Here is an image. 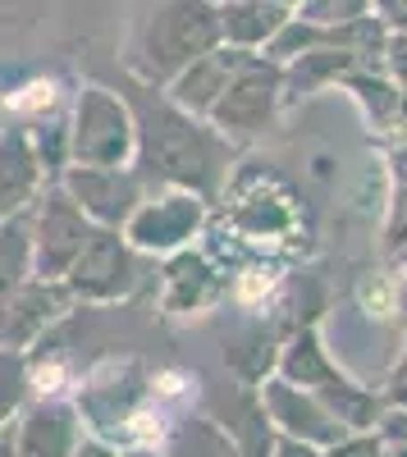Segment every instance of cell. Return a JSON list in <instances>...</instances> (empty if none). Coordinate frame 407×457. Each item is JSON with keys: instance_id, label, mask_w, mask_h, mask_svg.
<instances>
[{"instance_id": "1", "label": "cell", "mask_w": 407, "mask_h": 457, "mask_svg": "<svg viewBox=\"0 0 407 457\" xmlns=\"http://www.w3.org/2000/svg\"><path fill=\"white\" fill-rule=\"evenodd\" d=\"M266 407L284 426V435L307 439L316 448H329V444H339L348 435V426L320 403V394H311L303 385H288V379H275V385L266 389Z\"/></svg>"}, {"instance_id": "2", "label": "cell", "mask_w": 407, "mask_h": 457, "mask_svg": "<svg viewBox=\"0 0 407 457\" xmlns=\"http://www.w3.org/2000/svg\"><path fill=\"white\" fill-rule=\"evenodd\" d=\"M284 379H288V385H303V389H325V385H335V379H339V370H335V361H329V353L320 348V338L303 334L284 353Z\"/></svg>"}, {"instance_id": "3", "label": "cell", "mask_w": 407, "mask_h": 457, "mask_svg": "<svg viewBox=\"0 0 407 457\" xmlns=\"http://www.w3.org/2000/svg\"><path fill=\"white\" fill-rule=\"evenodd\" d=\"M270 83H243L225 105H220V120L225 124H234V129H243V133H252L256 124H266V114H270Z\"/></svg>"}, {"instance_id": "4", "label": "cell", "mask_w": 407, "mask_h": 457, "mask_svg": "<svg viewBox=\"0 0 407 457\" xmlns=\"http://www.w3.org/2000/svg\"><path fill=\"white\" fill-rule=\"evenodd\" d=\"M380 435H371V430H348L339 444H329L325 448V457H380Z\"/></svg>"}, {"instance_id": "5", "label": "cell", "mask_w": 407, "mask_h": 457, "mask_svg": "<svg viewBox=\"0 0 407 457\" xmlns=\"http://www.w3.org/2000/svg\"><path fill=\"white\" fill-rule=\"evenodd\" d=\"M376 435H380L385 444H407V407H389V411H380Z\"/></svg>"}, {"instance_id": "6", "label": "cell", "mask_w": 407, "mask_h": 457, "mask_svg": "<svg viewBox=\"0 0 407 457\" xmlns=\"http://www.w3.org/2000/svg\"><path fill=\"white\" fill-rule=\"evenodd\" d=\"M279 457H325L316 444H307V439H293V435H284L279 439Z\"/></svg>"}, {"instance_id": "7", "label": "cell", "mask_w": 407, "mask_h": 457, "mask_svg": "<svg viewBox=\"0 0 407 457\" xmlns=\"http://www.w3.org/2000/svg\"><path fill=\"white\" fill-rule=\"evenodd\" d=\"M389 69H394L398 83H407V37H398V42L389 46Z\"/></svg>"}, {"instance_id": "8", "label": "cell", "mask_w": 407, "mask_h": 457, "mask_svg": "<svg viewBox=\"0 0 407 457\" xmlns=\"http://www.w3.org/2000/svg\"><path fill=\"white\" fill-rule=\"evenodd\" d=\"M385 403H394V407H407V375H389Z\"/></svg>"}, {"instance_id": "9", "label": "cell", "mask_w": 407, "mask_h": 457, "mask_svg": "<svg viewBox=\"0 0 407 457\" xmlns=\"http://www.w3.org/2000/svg\"><path fill=\"white\" fill-rule=\"evenodd\" d=\"M385 14H389V23H398L407 32V0H385Z\"/></svg>"}, {"instance_id": "10", "label": "cell", "mask_w": 407, "mask_h": 457, "mask_svg": "<svg viewBox=\"0 0 407 457\" xmlns=\"http://www.w3.org/2000/svg\"><path fill=\"white\" fill-rule=\"evenodd\" d=\"M394 375H407V348H403V357H398V366H394Z\"/></svg>"}, {"instance_id": "11", "label": "cell", "mask_w": 407, "mask_h": 457, "mask_svg": "<svg viewBox=\"0 0 407 457\" xmlns=\"http://www.w3.org/2000/svg\"><path fill=\"white\" fill-rule=\"evenodd\" d=\"M403 105H407V101H403Z\"/></svg>"}]
</instances>
